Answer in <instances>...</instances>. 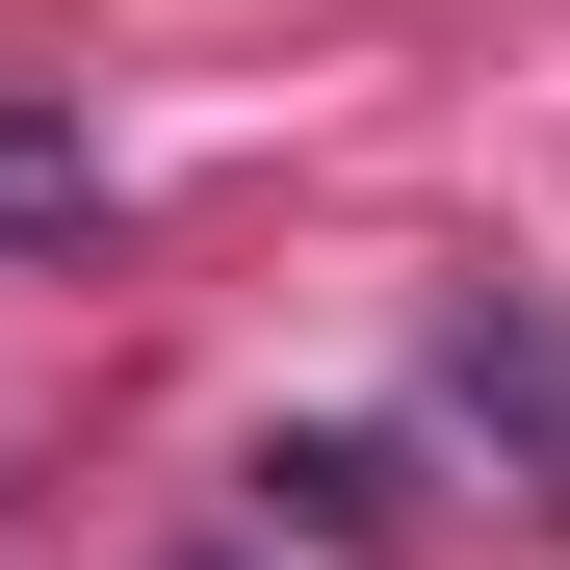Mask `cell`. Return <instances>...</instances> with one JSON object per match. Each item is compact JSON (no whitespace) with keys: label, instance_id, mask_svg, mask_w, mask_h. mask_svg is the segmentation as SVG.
<instances>
[{"label":"cell","instance_id":"cell-1","mask_svg":"<svg viewBox=\"0 0 570 570\" xmlns=\"http://www.w3.org/2000/svg\"><path fill=\"white\" fill-rule=\"evenodd\" d=\"M441 363H466V415H519V466H544V519H570V312H544V285H493V312H466Z\"/></svg>","mask_w":570,"mask_h":570},{"label":"cell","instance_id":"cell-3","mask_svg":"<svg viewBox=\"0 0 570 570\" xmlns=\"http://www.w3.org/2000/svg\"><path fill=\"white\" fill-rule=\"evenodd\" d=\"M259 519H312V544H415V466H390V441H285Z\"/></svg>","mask_w":570,"mask_h":570},{"label":"cell","instance_id":"cell-2","mask_svg":"<svg viewBox=\"0 0 570 570\" xmlns=\"http://www.w3.org/2000/svg\"><path fill=\"white\" fill-rule=\"evenodd\" d=\"M78 234H105V156H78L27 78H0V259H78Z\"/></svg>","mask_w":570,"mask_h":570}]
</instances>
